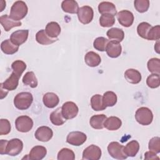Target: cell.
<instances>
[{"instance_id": "1", "label": "cell", "mask_w": 160, "mask_h": 160, "mask_svg": "<svg viewBox=\"0 0 160 160\" xmlns=\"http://www.w3.org/2000/svg\"><path fill=\"white\" fill-rule=\"evenodd\" d=\"M28 8L22 1H17L13 3L10 10V18L14 21H19L23 19L28 14Z\"/></svg>"}, {"instance_id": "2", "label": "cell", "mask_w": 160, "mask_h": 160, "mask_svg": "<svg viewBox=\"0 0 160 160\" xmlns=\"http://www.w3.org/2000/svg\"><path fill=\"white\" fill-rule=\"evenodd\" d=\"M33 101V97L29 92H21L18 93L14 98V105L19 110L28 109Z\"/></svg>"}, {"instance_id": "3", "label": "cell", "mask_w": 160, "mask_h": 160, "mask_svg": "<svg viewBox=\"0 0 160 160\" xmlns=\"http://www.w3.org/2000/svg\"><path fill=\"white\" fill-rule=\"evenodd\" d=\"M135 119L137 122L142 125H149L153 119L152 111L146 107H141L138 109L135 113Z\"/></svg>"}, {"instance_id": "4", "label": "cell", "mask_w": 160, "mask_h": 160, "mask_svg": "<svg viewBox=\"0 0 160 160\" xmlns=\"http://www.w3.org/2000/svg\"><path fill=\"white\" fill-rule=\"evenodd\" d=\"M124 147L116 141L111 142L108 146V151L109 155L117 159H125L128 158L124 152Z\"/></svg>"}, {"instance_id": "5", "label": "cell", "mask_w": 160, "mask_h": 160, "mask_svg": "<svg viewBox=\"0 0 160 160\" xmlns=\"http://www.w3.org/2000/svg\"><path fill=\"white\" fill-rule=\"evenodd\" d=\"M23 148L22 141L18 138H14L8 141L5 151V154L16 156L21 153Z\"/></svg>"}, {"instance_id": "6", "label": "cell", "mask_w": 160, "mask_h": 160, "mask_svg": "<svg viewBox=\"0 0 160 160\" xmlns=\"http://www.w3.org/2000/svg\"><path fill=\"white\" fill-rule=\"evenodd\" d=\"M16 129L21 132H28L33 127L32 119L28 116H21L16 118L15 121Z\"/></svg>"}, {"instance_id": "7", "label": "cell", "mask_w": 160, "mask_h": 160, "mask_svg": "<svg viewBox=\"0 0 160 160\" xmlns=\"http://www.w3.org/2000/svg\"><path fill=\"white\" fill-rule=\"evenodd\" d=\"M61 111L63 117L66 119H71L78 115L79 108L74 102L68 101L62 104Z\"/></svg>"}, {"instance_id": "8", "label": "cell", "mask_w": 160, "mask_h": 160, "mask_svg": "<svg viewBox=\"0 0 160 160\" xmlns=\"http://www.w3.org/2000/svg\"><path fill=\"white\" fill-rule=\"evenodd\" d=\"M101 149L98 146L91 144L82 152V159L84 160H98L101 157Z\"/></svg>"}, {"instance_id": "9", "label": "cell", "mask_w": 160, "mask_h": 160, "mask_svg": "<svg viewBox=\"0 0 160 160\" xmlns=\"http://www.w3.org/2000/svg\"><path fill=\"white\" fill-rule=\"evenodd\" d=\"M77 14L79 21L84 24L90 23L94 16L93 9L89 6H84L79 8Z\"/></svg>"}, {"instance_id": "10", "label": "cell", "mask_w": 160, "mask_h": 160, "mask_svg": "<svg viewBox=\"0 0 160 160\" xmlns=\"http://www.w3.org/2000/svg\"><path fill=\"white\" fill-rule=\"evenodd\" d=\"M86 134L80 131H72L69 132L66 138V141L71 145L79 146L86 142Z\"/></svg>"}, {"instance_id": "11", "label": "cell", "mask_w": 160, "mask_h": 160, "mask_svg": "<svg viewBox=\"0 0 160 160\" xmlns=\"http://www.w3.org/2000/svg\"><path fill=\"white\" fill-rule=\"evenodd\" d=\"M117 19L120 23L124 27H130L134 22V15L128 10H122L117 13Z\"/></svg>"}, {"instance_id": "12", "label": "cell", "mask_w": 160, "mask_h": 160, "mask_svg": "<svg viewBox=\"0 0 160 160\" xmlns=\"http://www.w3.org/2000/svg\"><path fill=\"white\" fill-rule=\"evenodd\" d=\"M34 136L36 139L39 141L48 142L52 138L53 132L50 128L42 126L36 129Z\"/></svg>"}, {"instance_id": "13", "label": "cell", "mask_w": 160, "mask_h": 160, "mask_svg": "<svg viewBox=\"0 0 160 160\" xmlns=\"http://www.w3.org/2000/svg\"><path fill=\"white\" fill-rule=\"evenodd\" d=\"M29 31L28 29L17 30L13 32L10 36V40L14 44L19 46L24 43L28 38Z\"/></svg>"}, {"instance_id": "14", "label": "cell", "mask_w": 160, "mask_h": 160, "mask_svg": "<svg viewBox=\"0 0 160 160\" xmlns=\"http://www.w3.org/2000/svg\"><path fill=\"white\" fill-rule=\"evenodd\" d=\"M106 51L109 57L111 58H116L121 55L122 47L119 42L110 41L107 45Z\"/></svg>"}, {"instance_id": "15", "label": "cell", "mask_w": 160, "mask_h": 160, "mask_svg": "<svg viewBox=\"0 0 160 160\" xmlns=\"http://www.w3.org/2000/svg\"><path fill=\"white\" fill-rule=\"evenodd\" d=\"M47 154V149L42 146H35L33 147L28 155V159L41 160L43 159Z\"/></svg>"}, {"instance_id": "16", "label": "cell", "mask_w": 160, "mask_h": 160, "mask_svg": "<svg viewBox=\"0 0 160 160\" xmlns=\"http://www.w3.org/2000/svg\"><path fill=\"white\" fill-rule=\"evenodd\" d=\"M98 11L101 14H111L114 16L117 14L115 5L113 3L108 1L100 2L98 5Z\"/></svg>"}, {"instance_id": "17", "label": "cell", "mask_w": 160, "mask_h": 160, "mask_svg": "<svg viewBox=\"0 0 160 160\" xmlns=\"http://www.w3.org/2000/svg\"><path fill=\"white\" fill-rule=\"evenodd\" d=\"M0 22L6 31H9L14 27L21 26L22 24L21 21H14L7 14L2 15L0 17Z\"/></svg>"}, {"instance_id": "18", "label": "cell", "mask_w": 160, "mask_h": 160, "mask_svg": "<svg viewBox=\"0 0 160 160\" xmlns=\"http://www.w3.org/2000/svg\"><path fill=\"white\" fill-rule=\"evenodd\" d=\"M19 79V77L12 72L7 79L1 84L5 89L8 91H13L15 90L18 86Z\"/></svg>"}, {"instance_id": "19", "label": "cell", "mask_w": 160, "mask_h": 160, "mask_svg": "<svg viewBox=\"0 0 160 160\" xmlns=\"http://www.w3.org/2000/svg\"><path fill=\"white\" fill-rule=\"evenodd\" d=\"M124 78L126 81L131 84H138L141 81V74L134 69H128L124 72Z\"/></svg>"}, {"instance_id": "20", "label": "cell", "mask_w": 160, "mask_h": 160, "mask_svg": "<svg viewBox=\"0 0 160 160\" xmlns=\"http://www.w3.org/2000/svg\"><path fill=\"white\" fill-rule=\"evenodd\" d=\"M42 101L45 106L48 108H54L59 102V99L58 95L54 92H47L42 98Z\"/></svg>"}, {"instance_id": "21", "label": "cell", "mask_w": 160, "mask_h": 160, "mask_svg": "<svg viewBox=\"0 0 160 160\" xmlns=\"http://www.w3.org/2000/svg\"><path fill=\"white\" fill-rule=\"evenodd\" d=\"M61 27L59 24L54 21L48 22L46 26L45 31L48 36L51 38H58L61 33Z\"/></svg>"}, {"instance_id": "22", "label": "cell", "mask_w": 160, "mask_h": 160, "mask_svg": "<svg viewBox=\"0 0 160 160\" xmlns=\"http://www.w3.org/2000/svg\"><path fill=\"white\" fill-rule=\"evenodd\" d=\"M86 64L89 67H96L99 65L101 62L100 56L93 51L87 52L84 56Z\"/></svg>"}, {"instance_id": "23", "label": "cell", "mask_w": 160, "mask_h": 160, "mask_svg": "<svg viewBox=\"0 0 160 160\" xmlns=\"http://www.w3.org/2000/svg\"><path fill=\"white\" fill-rule=\"evenodd\" d=\"M122 125L121 120L116 116H110L104 122V127L109 131L119 129Z\"/></svg>"}, {"instance_id": "24", "label": "cell", "mask_w": 160, "mask_h": 160, "mask_svg": "<svg viewBox=\"0 0 160 160\" xmlns=\"http://www.w3.org/2000/svg\"><path fill=\"white\" fill-rule=\"evenodd\" d=\"M36 40L40 44L48 45L57 41L58 40V38H51L48 36L44 29H41L36 33Z\"/></svg>"}, {"instance_id": "25", "label": "cell", "mask_w": 160, "mask_h": 160, "mask_svg": "<svg viewBox=\"0 0 160 160\" xmlns=\"http://www.w3.org/2000/svg\"><path fill=\"white\" fill-rule=\"evenodd\" d=\"M107 119L105 114H97L92 116L89 120L91 126L95 129H101L104 128V122Z\"/></svg>"}, {"instance_id": "26", "label": "cell", "mask_w": 160, "mask_h": 160, "mask_svg": "<svg viewBox=\"0 0 160 160\" xmlns=\"http://www.w3.org/2000/svg\"><path fill=\"white\" fill-rule=\"evenodd\" d=\"M61 8L64 12L75 14L79 10V5L76 1L74 0H65L61 3Z\"/></svg>"}, {"instance_id": "27", "label": "cell", "mask_w": 160, "mask_h": 160, "mask_svg": "<svg viewBox=\"0 0 160 160\" xmlns=\"http://www.w3.org/2000/svg\"><path fill=\"white\" fill-rule=\"evenodd\" d=\"M106 35L109 39L119 42H121L124 38V32L123 30L118 28H111L107 31Z\"/></svg>"}, {"instance_id": "28", "label": "cell", "mask_w": 160, "mask_h": 160, "mask_svg": "<svg viewBox=\"0 0 160 160\" xmlns=\"http://www.w3.org/2000/svg\"><path fill=\"white\" fill-rule=\"evenodd\" d=\"M1 51L6 54H13L18 52L19 46L12 42L10 39H6L1 44Z\"/></svg>"}, {"instance_id": "29", "label": "cell", "mask_w": 160, "mask_h": 160, "mask_svg": "<svg viewBox=\"0 0 160 160\" xmlns=\"http://www.w3.org/2000/svg\"><path fill=\"white\" fill-rule=\"evenodd\" d=\"M139 150V144L136 140L129 142L125 147H124V152L128 157H134Z\"/></svg>"}, {"instance_id": "30", "label": "cell", "mask_w": 160, "mask_h": 160, "mask_svg": "<svg viewBox=\"0 0 160 160\" xmlns=\"http://www.w3.org/2000/svg\"><path fill=\"white\" fill-rule=\"evenodd\" d=\"M51 122L55 126H61L66 122V119L63 117L61 108H58L52 111L49 116Z\"/></svg>"}, {"instance_id": "31", "label": "cell", "mask_w": 160, "mask_h": 160, "mask_svg": "<svg viewBox=\"0 0 160 160\" xmlns=\"http://www.w3.org/2000/svg\"><path fill=\"white\" fill-rule=\"evenodd\" d=\"M91 105L93 110L96 111H103L106 108L102 101V96L100 94H95L91 98Z\"/></svg>"}, {"instance_id": "32", "label": "cell", "mask_w": 160, "mask_h": 160, "mask_svg": "<svg viewBox=\"0 0 160 160\" xmlns=\"http://www.w3.org/2000/svg\"><path fill=\"white\" fill-rule=\"evenodd\" d=\"M22 82L26 86H28L32 88H35L38 86V79L32 71L27 72L22 78Z\"/></svg>"}, {"instance_id": "33", "label": "cell", "mask_w": 160, "mask_h": 160, "mask_svg": "<svg viewBox=\"0 0 160 160\" xmlns=\"http://www.w3.org/2000/svg\"><path fill=\"white\" fill-rule=\"evenodd\" d=\"M102 101L106 107H112L117 102V95L112 91H106L103 94Z\"/></svg>"}, {"instance_id": "34", "label": "cell", "mask_w": 160, "mask_h": 160, "mask_svg": "<svg viewBox=\"0 0 160 160\" xmlns=\"http://www.w3.org/2000/svg\"><path fill=\"white\" fill-rule=\"evenodd\" d=\"M11 68L12 72L20 78L26 69V64L21 60H16L12 63Z\"/></svg>"}, {"instance_id": "35", "label": "cell", "mask_w": 160, "mask_h": 160, "mask_svg": "<svg viewBox=\"0 0 160 160\" xmlns=\"http://www.w3.org/2000/svg\"><path fill=\"white\" fill-rule=\"evenodd\" d=\"M57 158L58 160H74L75 154L71 149L62 148L58 152Z\"/></svg>"}, {"instance_id": "36", "label": "cell", "mask_w": 160, "mask_h": 160, "mask_svg": "<svg viewBox=\"0 0 160 160\" xmlns=\"http://www.w3.org/2000/svg\"><path fill=\"white\" fill-rule=\"evenodd\" d=\"M151 28V25L148 22H142L139 23L137 27V32L138 35L142 38L147 39L148 34Z\"/></svg>"}, {"instance_id": "37", "label": "cell", "mask_w": 160, "mask_h": 160, "mask_svg": "<svg viewBox=\"0 0 160 160\" xmlns=\"http://www.w3.org/2000/svg\"><path fill=\"white\" fill-rule=\"evenodd\" d=\"M110 41L104 37H98L93 42L94 48L99 51H105L107 45Z\"/></svg>"}, {"instance_id": "38", "label": "cell", "mask_w": 160, "mask_h": 160, "mask_svg": "<svg viewBox=\"0 0 160 160\" xmlns=\"http://www.w3.org/2000/svg\"><path fill=\"white\" fill-rule=\"evenodd\" d=\"M115 23L114 16L111 14H102L99 18V24L103 28H109Z\"/></svg>"}, {"instance_id": "39", "label": "cell", "mask_w": 160, "mask_h": 160, "mask_svg": "<svg viewBox=\"0 0 160 160\" xmlns=\"http://www.w3.org/2000/svg\"><path fill=\"white\" fill-rule=\"evenodd\" d=\"M147 67L149 72L155 74L160 72V60L159 58H151L148 61Z\"/></svg>"}, {"instance_id": "40", "label": "cell", "mask_w": 160, "mask_h": 160, "mask_svg": "<svg viewBox=\"0 0 160 160\" xmlns=\"http://www.w3.org/2000/svg\"><path fill=\"white\" fill-rule=\"evenodd\" d=\"M134 6L136 10L140 12L143 13L146 12L149 7V0H135L134 1Z\"/></svg>"}, {"instance_id": "41", "label": "cell", "mask_w": 160, "mask_h": 160, "mask_svg": "<svg viewBox=\"0 0 160 160\" xmlns=\"http://www.w3.org/2000/svg\"><path fill=\"white\" fill-rule=\"evenodd\" d=\"M146 84L151 88H157L160 85L159 74L152 73L149 75L146 79Z\"/></svg>"}, {"instance_id": "42", "label": "cell", "mask_w": 160, "mask_h": 160, "mask_svg": "<svg viewBox=\"0 0 160 160\" xmlns=\"http://www.w3.org/2000/svg\"><path fill=\"white\" fill-rule=\"evenodd\" d=\"M149 151L156 154L160 152V138L159 137H154L151 138L148 144Z\"/></svg>"}, {"instance_id": "43", "label": "cell", "mask_w": 160, "mask_h": 160, "mask_svg": "<svg viewBox=\"0 0 160 160\" xmlns=\"http://www.w3.org/2000/svg\"><path fill=\"white\" fill-rule=\"evenodd\" d=\"M160 38V26L156 25L153 26L149 30L148 34V40L151 41H158Z\"/></svg>"}, {"instance_id": "44", "label": "cell", "mask_w": 160, "mask_h": 160, "mask_svg": "<svg viewBox=\"0 0 160 160\" xmlns=\"http://www.w3.org/2000/svg\"><path fill=\"white\" fill-rule=\"evenodd\" d=\"M10 122L7 119H0V135H6L11 131Z\"/></svg>"}, {"instance_id": "45", "label": "cell", "mask_w": 160, "mask_h": 160, "mask_svg": "<svg viewBox=\"0 0 160 160\" xmlns=\"http://www.w3.org/2000/svg\"><path fill=\"white\" fill-rule=\"evenodd\" d=\"M144 158L146 159H159V158L156 155V153L152 152V151H147L144 154Z\"/></svg>"}, {"instance_id": "46", "label": "cell", "mask_w": 160, "mask_h": 160, "mask_svg": "<svg viewBox=\"0 0 160 160\" xmlns=\"http://www.w3.org/2000/svg\"><path fill=\"white\" fill-rule=\"evenodd\" d=\"M8 142V141L6 139H1L0 141V154L2 155L5 154V151Z\"/></svg>"}, {"instance_id": "47", "label": "cell", "mask_w": 160, "mask_h": 160, "mask_svg": "<svg viewBox=\"0 0 160 160\" xmlns=\"http://www.w3.org/2000/svg\"><path fill=\"white\" fill-rule=\"evenodd\" d=\"M0 91H1V99H2L4 98H5L7 96V94L8 93V91L2 87L1 84H0Z\"/></svg>"}, {"instance_id": "48", "label": "cell", "mask_w": 160, "mask_h": 160, "mask_svg": "<svg viewBox=\"0 0 160 160\" xmlns=\"http://www.w3.org/2000/svg\"><path fill=\"white\" fill-rule=\"evenodd\" d=\"M0 4H1V10H0V11L2 12L4 10V9L6 8V1L2 0V1H0Z\"/></svg>"}, {"instance_id": "49", "label": "cell", "mask_w": 160, "mask_h": 160, "mask_svg": "<svg viewBox=\"0 0 160 160\" xmlns=\"http://www.w3.org/2000/svg\"><path fill=\"white\" fill-rule=\"evenodd\" d=\"M154 49L156 51L157 53H159V40L157 41V42L156 43L155 46H154Z\"/></svg>"}]
</instances>
